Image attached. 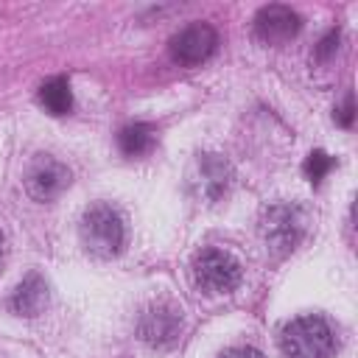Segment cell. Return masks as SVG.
I'll return each instance as SVG.
<instances>
[{"mask_svg":"<svg viewBox=\"0 0 358 358\" xmlns=\"http://www.w3.org/2000/svg\"><path fill=\"white\" fill-rule=\"evenodd\" d=\"M218 358H263V352L255 350V347H229Z\"/></svg>","mask_w":358,"mask_h":358,"instance_id":"obj_14","label":"cell"},{"mask_svg":"<svg viewBox=\"0 0 358 358\" xmlns=\"http://www.w3.org/2000/svg\"><path fill=\"white\" fill-rule=\"evenodd\" d=\"M179 330H182V310H176L173 305H154L151 310L143 313L140 336L154 347L173 344Z\"/></svg>","mask_w":358,"mask_h":358,"instance_id":"obj_8","label":"cell"},{"mask_svg":"<svg viewBox=\"0 0 358 358\" xmlns=\"http://www.w3.org/2000/svg\"><path fill=\"white\" fill-rule=\"evenodd\" d=\"M0 252H3V232H0Z\"/></svg>","mask_w":358,"mask_h":358,"instance_id":"obj_16","label":"cell"},{"mask_svg":"<svg viewBox=\"0 0 358 358\" xmlns=\"http://www.w3.org/2000/svg\"><path fill=\"white\" fill-rule=\"evenodd\" d=\"M330 168H333V159H330L324 151H310L308 159H305V176H308L313 185H319Z\"/></svg>","mask_w":358,"mask_h":358,"instance_id":"obj_13","label":"cell"},{"mask_svg":"<svg viewBox=\"0 0 358 358\" xmlns=\"http://www.w3.org/2000/svg\"><path fill=\"white\" fill-rule=\"evenodd\" d=\"M302 28V20L294 8L288 6H280V3H271V6H263L255 17V36L263 42V45H285L291 42Z\"/></svg>","mask_w":358,"mask_h":358,"instance_id":"obj_7","label":"cell"},{"mask_svg":"<svg viewBox=\"0 0 358 358\" xmlns=\"http://www.w3.org/2000/svg\"><path fill=\"white\" fill-rule=\"evenodd\" d=\"M117 145L126 157H145L157 145V131L148 123H129L117 134Z\"/></svg>","mask_w":358,"mask_h":358,"instance_id":"obj_11","label":"cell"},{"mask_svg":"<svg viewBox=\"0 0 358 358\" xmlns=\"http://www.w3.org/2000/svg\"><path fill=\"white\" fill-rule=\"evenodd\" d=\"M266 249L274 255H288L296 249L305 232V215L294 204H274L266 210L263 224H260Z\"/></svg>","mask_w":358,"mask_h":358,"instance_id":"obj_4","label":"cell"},{"mask_svg":"<svg viewBox=\"0 0 358 358\" xmlns=\"http://www.w3.org/2000/svg\"><path fill=\"white\" fill-rule=\"evenodd\" d=\"M168 48H171V56H173L179 64L193 67V64L207 62V59L215 53V48H218V34H215V28L207 25V22H193V25L182 28L179 34H173Z\"/></svg>","mask_w":358,"mask_h":358,"instance_id":"obj_5","label":"cell"},{"mask_svg":"<svg viewBox=\"0 0 358 358\" xmlns=\"http://www.w3.org/2000/svg\"><path fill=\"white\" fill-rule=\"evenodd\" d=\"M78 235H81V246L92 257L109 260L123 249L126 227L117 210H112L109 204H95L81 215Z\"/></svg>","mask_w":358,"mask_h":358,"instance_id":"obj_2","label":"cell"},{"mask_svg":"<svg viewBox=\"0 0 358 358\" xmlns=\"http://www.w3.org/2000/svg\"><path fill=\"white\" fill-rule=\"evenodd\" d=\"M8 305L20 316H39L45 310V305H48V285H45V280L39 274H28L17 285V291H14Z\"/></svg>","mask_w":358,"mask_h":358,"instance_id":"obj_10","label":"cell"},{"mask_svg":"<svg viewBox=\"0 0 358 358\" xmlns=\"http://www.w3.org/2000/svg\"><path fill=\"white\" fill-rule=\"evenodd\" d=\"M190 271H193L196 288L210 294V296L235 291L241 285V277H243L241 263L229 252H224V249H204V252H199L193 257Z\"/></svg>","mask_w":358,"mask_h":358,"instance_id":"obj_3","label":"cell"},{"mask_svg":"<svg viewBox=\"0 0 358 358\" xmlns=\"http://www.w3.org/2000/svg\"><path fill=\"white\" fill-rule=\"evenodd\" d=\"M39 103L50 112V115H67L73 109V92H70V81L64 76H56L50 81H45L39 87Z\"/></svg>","mask_w":358,"mask_h":358,"instance_id":"obj_12","label":"cell"},{"mask_svg":"<svg viewBox=\"0 0 358 358\" xmlns=\"http://www.w3.org/2000/svg\"><path fill=\"white\" fill-rule=\"evenodd\" d=\"M196 176L190 179L193 185H196V193L201 196V199H218L221 193H224V187H227V176H229V168H227V162L224 159H218L215 154H204V157H199V162H196Z\"/></svg>","mask_w":358,"mask_h":358,"instance_id":"obj_9","label":"cell"},{"mask_svg":"<svg viewBox=\"0 0 358 358\" xmlns=\"http://www.w3.org/2000/svg\"><path fill=\"white\" fill-rule=\"evenodd\" d=\"M280 350L285 358H333L338 338L327 319L322 316H296L280 333Z\"/></svg>","mask_w":358,"mask_h":358,"instance_id":"obj_1","label":"cell"},{"mask_svg":"<svg viewBox=\"0 0 358 358\" xmlns=\"http://www.w3.org/2000/svg\"><path fill=\"white\" fill-rule=\"evenodd\" d=\"M70 185V171L59 159L39 154L25 171V190L36 201H53Z\"/></svg>","mask_w":358,"mask_h":358,"instance_id":"obj_6","label":"cell"},{"mask_svg":"<svg viewBox=\"0 0 358 358\" xmlns=\"http://www.w3.org/2000/svg\"><path fill=\"white\" fill-rule=\"evenodd\" d=\"M352 115H355V109H352V98H347L344 106L336 109V120H338L341 126H352Z\"/></svg>","mask_w":358,"mask_h":358,"instance_id":"obj_15","label":"cell"}]
</instances>
